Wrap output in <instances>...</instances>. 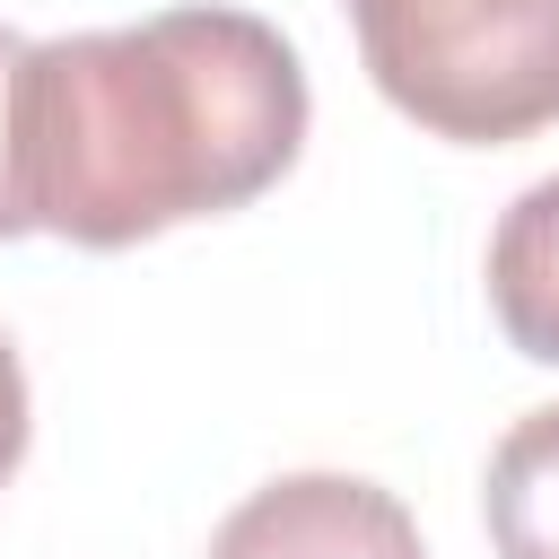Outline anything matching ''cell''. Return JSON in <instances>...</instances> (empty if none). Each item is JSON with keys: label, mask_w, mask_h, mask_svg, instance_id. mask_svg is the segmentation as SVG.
I'll return each mask as SVG.
<instances>
[{"label": "cell", "mask_w": 559, "mask_h": 559, "mask_svg": "<svg viewBox=\"0 0 559 559\" xmlns=\"http://www.w3.org/2000/svg\"><path fill=\"white\" fill-rule=\"evenodd\" d=\"M393 114L498 148L559 122V0H341Z\"/></svg>", "instance_id": "obj_2"}, {"label": "cell", "mask_w": 559, "mask_h": 559, "mask_svg": "<svg viewBox=\"0 0 559 559\" xmlns=\"http://www.w3.org/2000/svg\"><path fill=\"white\" fill-rule=\"evenodd\" d=\"M306 61L253 9H166L26 52L17 157L44 236L122 253L262 201L306 148Z\"/></svg>", "instance_id": "obj_1"}, {"label": "cell", "mask_w": 559, "mask_h": 559, "mask_svg": "<svg viewBox=\"0 0 559 559\" xmlns=\"http://www.w3.org/2000/svg\"><path fill=\"white\" fill-rule=\"evenodd\" d=\"M210 559H428V542L393 489L358 472H288L210 533Z\"/></svg>", "instance_id": "obj_3"}, {"label": "cell", "mask_w": 559, "mask_h": 559, "mask_svg": "<svg viewBox=\"0 0 559 559\" xmlns=\"http://www.w3.org/2000/svg\"><path fill=\"white\" fill-rule=\"evenodd\" d=\"M26 52H35V44H26L17 26H0V245L35 227V210H26V157H17V87H26Z\"/></svg>", "instance_id": "obj_6"}, {"label": "cell", "mask_w": 559, "mask_h": 559, "mask_svg": "<svg viewBox=\"0 0 559 559\" xmlns=\"http://www.w3.org/2000/svg\"><path fill=\"white\" fill-rule=\"evenodd\" d=\"M489 314L524 358L559 367V175L507 201L489 236Z\"/></svg>", "instance_id": "obj_4"}, {"label": "cell", "mask_w": 559, "mask_h": 559, "mask_svg": "<svg viewBox=\"0 0 559 559\" xmlns=\"http://www.w3.org/2000/svg\"><path fill=\"white\" fill-rule=\"evenodd\" d=\"M26 463V367H17V349H9V332H0V480Z\"/></svg>", "instance_id": "obj_7"}, {"label": "cell", "mask_w": 559, "mask_h": 559, "mask_svg": "<svg viewBox=\"0 0 559 559\" xmlns=\"http://www.w3.org/2000/svg\"><path fill=\"white\" fill-rule=\"evenodd\" d=\"M480 515L498 559H559V402L524 411L480 480Z\"/></svg>", "instance_id": "obj_5"}]
</instances>
